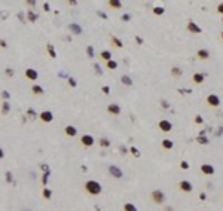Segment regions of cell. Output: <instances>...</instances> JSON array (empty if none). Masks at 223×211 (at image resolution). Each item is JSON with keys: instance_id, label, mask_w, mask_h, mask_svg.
Wrapping results in <instances>:
<instances>
[{"instance_id": "obj_44", "label": "cell", "mask_w": 223, "mask_h": 211, "mask_svg": "<svg viewBox=\"0 0 223 211\" xmlns=\"http://www.w3.org/2000/svg\"><path fill=\"white\" fill-rule=\"evenodd\" d=\"M95 14H97L98 17H101L103 19H107V14H104V12H103V10H97V12H95Z\"/></svg>"}, {"instance_id": "obj_41", "label": "cell", "mask_w": 223, "mask_h": 211, "mask_svg": "<svg viewBox=\"0 0 223 211\" xmlns=\"http://www.w3.org/2000/svg\"><path fill=\"white\" fill-rule=\"evenodd\" d=\"M48 178H49V171H48V172H43V177H42V184H43V186H46Z\"/></svg>"}, {"instance_id": "obj_6", "label": "cell", "mask_w": 223, "mask_h": 211, "mask_svg": "<svg viewBox=\"0 0 223 211\" xmlns=\"http://www.w3.org/2000/svg\"><path fill=\"white\" fill-rule=\"evenodd\" d=\"M179 189H180L183 193H190V192L193 190V186H192V183L188 181V180H181V181L179 183Z\"/></svg>"}, {"instance_id": "obj_27", "label": "cell", "mask_w": 223, "mask_h": 211, "mask_svg": "<svg viewBox=\"0 0 223 211\" xmlns=\"http://www.w3.org/2000/svg\"><path fill=\"white\" fill-rule=\"evenodd\" d=\"M152 12H153V14L155 15H164L165 14V8H162V6H155L153 9H152Z\"/></svg>"}, {"instance_id": "obj_33", "label": "cell", "mask_w": 223, "mask_h": 211, "mask_svg": "<svg viewBox=\"0 0 223 211\" xmlns=\"http://www.w3.org/2000/svg\"><path fill=\"white\" fill-rule=\"evenodd\" d=\"M129 152H131V153H133V155H134L135 158H140V156H141L140 150H138V149H137V147H134V146H131V149H129Z\"/></svg>"}, {"instance_id": "obj_18", "label": "cell", "mask_w": 223, "mask_h": 211, "mask_svg": "<svg viewBox=\"0 0 223 211\" xmlns=\"http://www.w3.org/2000/svg\"><path fill=\"white\" fill-rule=\"evenodd\" d=\"M161 146L165 149V150H171V149L174 147V143L170 140V138H164V140L161 141Z\"/></svg>"}, {"instance_id": "obj_10", "label": "cell", "mask_w": 223, "mask_h": 211, "mask_svg": "<svg viewBox=\"0 0 223 211\" xmlns=\"http://www.w3.org/2000/svg\"><path fill=\"white\" fill-rule=\"evenodd\" d=\"M107 111H109V115H112V116H119L121 115V107H119V104H116V103H110L107 106Z\"/></svg>"}, {"instance_id": "obj_23", "label": "cell", "mask_w": 223, "mask_h": 211, "mask_svg": "<svg viewBox=\"0 0 223 211\" xmlns=\"http://www.w3.org/2000/svg\"><path fill=\"white\" fill-rule=\"evenodd\" d=\"M110 39H112V45L116 46V48H124V43L121 39H117L116 36H110Z\"/></svg>"}, {"instance_id": "obj_40", "label": "cell", "mask_w": 223, "mask_h": 211, "mask_svg": "<svg viewBox=\"0 0 223 211\" xmlns=\"http://www.w3.org/2000/svg\"><path fill=\"white\" fill-rule=\"evenodd\" d=\"M180 168L181 169H189L190 165H189V162H186V160H181V162H180Z\"/></svg>"}, {"instance_id": "obj_34", "label": "cell", "mask_w": 223, "mask_h": 211, "mask_svg": "<svg viewBox=\"0 0 223 211\" xmlns=\"http://www.w3.org/2000/svg\"><path fill=\"white\" fill-rule=\"evenodd\" d=\"M196 141H198L199 144H208V143H210V140H208L207 137H202V135H199V137L196 138Z\"/></svg>"}, {"instance_id": "obj_22", "label": "cell", "mask_w": 223, "mask_h": 211, "mask_svg": "<svg viewBox=\"0 0 223 211\" xmlns=\"http://www.w3.org/2000/svg\"><path fill=\"white\" fill-rule=\"evenodd\" d=\"M107 5L112 9H119V8H122V2H119V0H109Z\"/></svg>"}, {"instance_id": "obj_46", "label": "cell", "mask_w": 223, "mask_h": 211, "mask_svg": "<svg viewBox=\"0 0 223 211\" xmlns=\"http://www.w3.org/2000/svg\"><path fill=\"white\" fill-rule=\"evenodd\" d=\"M216 10H217V14H220V15H223V2L217 5V9H216Z\"/></svg>"}, {"instance_id": "obj_28", "label": "cell", "mask_w": 223, "mask_h": 211, "mask_svg": "<svg viewBox=\"0 0 223 211\" xmlns=\"http://www.w3.org/2000/svg\"><path fill=\"white\" fill-rule=\"evenodd\" d=\"M98 143H100V146H101V147H110V140H109V138H106V137H101V138H98Z\"/></svg>"}, {"instance_id": "obj_35", "label": "cell", "mask_w": 223, "mask_h": 211, "mask_svg": "<svg viewBox=\"0 0 223 211\" xmlns=\"http://www.w3.org/2000/svg\"><path fill=\"white\" fill-rule=\"evenodd\" d=\"M94 71L98 74V76H103V70H101V66H100V64H97V63L94 64Z\"/></svg>"}, {"instance_id": "obj_59", "label": "cell", "mask_w": 223, "mask_h": 211, "mask_svg": "<svg viewBox=\"0 0 223 211\" xmlns=\"http://www.w3.org/2000/svg\"><path fill=\"white\" fill-rule=\"evenodd\" d=\"M220 39H222V40H223V31H222V33H220Z\"/></svg>"}, {"instance_id": "obj_51", "label": "cell", "mask_w": 223, "mask_h": 211, "mask_svg": "<svg viewBox=\"0 0 223 211\" xmlns=\"http://www.w3.org/2000/svg\"><path fill=\"white\" fill-rule=\"evenodd\" d=\"M5 158V152H3V149L0 147V159H3Z\"/></svg>"}, {"instance_id": "obj_36", "label": "cell", "mask_w": 223, "mask_h": 211, "mask_svg": "<svg viewBox=\"0 0 223 211\" xmlns=\"http://www.w3.org/2000/svg\"><path fill=\"white\" fill-rule=\"evenodd\" d=\"M67 83L72 86V88H76V86H77V82H76L74 77H67Z\"/></svg>"}, {"instance_id": "obj_11", "label": "cell", "mask_w": 223, "mask_h": 211, "mask_svg": "<svg viewBox=\"0 0 223 211\" xmlns=\"http://www.w3.org/2000/svg\"><path fill=\"white\" fill-rule=\"evenodd\" d=\"M199 171L202 172L204 176H213L216 169H214L213 165H210V164H202V165L199 167Z\"/></svg>"}, {"instance_id": "obj_19", "label": "cell", "mask_w": 223, "mask_h": 211, "mask_svg": "<svg viewBox=\"0 0 223 211\" xmlns=\"http://www.w3.org/2000/svg\"><path fill=\"white\" fill-rule=\"evenodd\" d=\"M9 111H10V103H9V101H3V103H2V110H0V113H2L3 116H6Z\"/></svg>"}, {"instance_id": "obj_1", "label": "cell", "mask_w": 223, "mask_h": 211, "mask_svg": "<svg viewBox=\"0 0 223 211\" xmlns=\"http://www.w3.org/2000/svg\"><path fill=\"white\" fill-rule=\"evenodd\" d=\"M85 190L89 193V195H92V196H97L101 193V184L95 180H88L85 183Z\"/></svg>"}, {"instance_id": "obj_43", "label": "cell", "mask_w": 223, "mask_h": 211, "mask_svg": "<svg viewBox=\"0 0 223 211\" xmlns=\"http://www.w3.org/2000/svg\"><path fill=\"white\" fill-rule=\"evenodd\" d=\"M101 91H103V94L109 95V94H110V86H106V85H104L103 88H101Z\"/></svg>"}, {"instance_id": "obj_57", "label": "cell", "mask_w": 223, "mask_h": 211, "mask_svg": "<svg viewBox=\"0 0 223 211\" xmlns=\"http://www.w3.org/2000/svg\"><path fill=\"white\" fill-rule=\"evenodd\" d=\"M69 5H73V6H74V5H77V2H76V0H70Z\"/></svg>"}, {"instance_id": "obj_39", "label": "cell", "mask_w": 223, "mask_h": 211, "mask_svg": "<svg viewBox=\"0 0 223 211\" xmlns=\"http://www.w3.org/2000/svg\"><path fill=\"white\" fill-rule=\"evenodd\" d=\"M27 115L30 116V119H36V116H37V113H36L33 109H28V110H27Z\"/></svg>"}, {"instance_id": "obj_14", "label": "cell", "mask_w": 223, "mask_h": 211, "mask_svg": "<svg viewBox=\"0 0 223 211\" xmlns=\"http://www.w3.org/2000/svg\"><path fill=\"white\" fill-rule=\"evenodd\" d=\"M196 57H198V59L207 61L210 58V51L208 49H198V51H196Z\"/></svg>"}, {"instance_id": "obj_45", "label": "cell", "mask_w": 223, "mask_h": 211, "mask_svg": "<svg viewBox=\"0 0 223 211\" xmlns=\"http://www.w3.org/2000/svg\"><path fill=\"white\" fill-rule=\"evenodd\" d=\"M121 19H122L124 22H128V21H131V15H129V14H124Z\"/></svg>"}, {"instance_id": "obj_31", "label": "cell", "mask_w": 223, "mask_h": 211, "mask_svg": "<svg viewBox=\"0 0 223 211\" xmlns=\"http://www.w3.org/2000/svg\"><path fill=\"white\" fill-rule=\"evenodd\" d=\"M42 195H43L45 199H51V196H52V190L48 189V187H45V189L42 190Z\"/></svg>"}, {"instance_id": "obj_54", "label": "cell", "mask_w": 223, "mask_h": 211, "mask_svg": "<svg viewBox=\"0 0 223 211\" xmlns=\"http://www.w3.org/2000/svg\"><path fill=\"white\" fill-rule=\"evenodd\" d=\"M199 199H201V201H205V199H207V198H205V193H201V195H199Z\"/></svg>"}, {"instance_id": "obj_13", "label": "cell", "mask_w": 223, "mask_h": 211, "mask_svg": "<svg viewBox=\"0 0 223 211\" xmlns=\"http://www.w3.org/2000/svg\"><path fill=\"white\" fill-rule=\"evenodd\" d=\"M64 132H65V135H67V137H76L77 135V128L76 127H73V125H67L64 128Z\"/></svg>"}, {"instance_id": "obj_5", "label": "cell", "mask_w": 223, "mask_h": 211, "mask_svg": "<svg viewBox=\"0 0 223 211\" xmlns=\"http://www.w3.org/2000/svg\"><path fill=\"white\" fill-rule=\"evenodd\" d=\"M81 143L85 147H92L95 144V138L92 137V135H89V134H83L81 137Z\"/></svg>"}, {"instance_id": "obj_56", "label": "cell", "mask_w": 223, "mask_h": 211, "mask_svg": "<svg viewBox=\"0 0 223 211\" xmlns=\"http://www.w3.org/2000/svg\"><path fill=\"white\" fill-rule=\"evenodd\" d=\"M18 18H21V21L24 22V15H22V12H19V14H18Z\"/></svg>"}, {"instance_id": "obj_55", "label": "cell", "mask_w": 223, "mask_h": 211, "mask_svg": "<svg viewBox=\"0 0 223 211\" xmlns=\"http://www.w3.org/2000/svg\"><path fill=\"white\" fill-rule=\"evenodd\" d=\"M0 17H2V18H6L8 14H6V12H0Z\"/></svg>"}, {"instance_id": "obj_21", "label": "cell", "mask_w": 223, "mask_h": 211, "mask_svg": "<svg viewBox=\"0 0 223 211\" xmlns=\"http://www.w3.org/2000/svg\"><path fill=\"white\" fill-rule=\"evenodd\" d=\"M100 57H101V59H104V61L107 63V61L112 59V52H110V51H106V49H104V51L100 52Z\"/></svg>"}, {"instance_id": "obj_15", "label": "cell", "mask_w": 223, "mask_h": 211, "mask_svg": "<svg viewBox=\"0 0 223 211\" xmlns=\"http://www.w3.org/2000/svg\"><path fill=\"white\" fill-rule=\"evenodd\" d=\"M69 30L73 33V34H81L83 30H82V27L79 26V24H76V22H72L70 26H69Z\"/></svg>"}, {"instance_id": "obj_29", "label": "cell", "mask_w": 223, "mask_h": 211, "mask_svg": "<svg viewBox=\"0 0 223 211\" xmlns=\"http://www.w3.org/2000/svg\"><path fill=\"white\" fill-rule=\"evenodd\" d=\"M124 211H138V210H137V207H135L134 204L126 202V204L124 205Z\"/></svg>"}, {"instance_id": "obj_12", "label": "cell", "mask_w": 223, "mask_h": 211, "mask_svg": "<svg viewBox=\"0 0 223 211\" xmlns=\"http://www.w3.org/2000/svg\"><path fill=\"white\" fill-rule=\"evenodd\" d=\"M109 174L115 178H121L124 174H122V169L119 167H116V165H110L109 167Z\"/></svg>"}, {"instance_id": "obj_17", "label": "cell", "mask_w": 223, "mask_h": 211, "mask_svg": "<svg viewBox=\"0 0 223 211\" xmlns=\"http://www.w3.org/2000/svg\"><path fill=\"white\" fill-rule=\"evenodd\" d=\"M46 51H48V54H49V57L52 59L57 58V51H55V48H54V45H52V43H48L46 45Z\"/></svg>"}, {"instance_id": "obj_4", "label": "cell", "mask_w": 223, "mask_h": 211, "mask_svg": "<svg viewBox=\"0 0 223 211\" xmlns=\"http://www.w3.org/2000/svg\"><path fill=\"white\" fill-rule=\"evenodd\" d=\"M158 128L162 131V132H171L173 131V123L167 120V119H162L158 122Z\"/></svg>"}, {"instance_id": "obj_16", "label": "cell", "mask_w": 223, "mask_h": 211, "mask_svg": "<svg viewBox=\"0 0 223 211\" xmlns=\"http://www.w3.org/2000/svg\"><path fill=\"white\" fill-rule=\"evenodd\" d=\"M204 74L202 73H195L193 76H192V80H193V83H196V85H201V83H204Z\"/></svg>"}, {"instance_id": "obj_52", "label": "cell", "mask_w": 223, "mask_h": 211, "mask_svg": "<svg viewBox=\"0 0 223 211\" xmlns=\"http://www.w3.org/2000/svg\"><path fill=\"white\" fill-rule=\"evenodd\" d=\"M49 9H51L49 3H45V5H43V10H49Z\"/></svg>"}, {"instance_id": "obj_8", "label": "cell", "mask_w": 223, "mask_h": 211, "mask_svg": "<svg viewBox=\"0 0 223 211\" xmlns=\"http://www.w3.org/2000/svg\"><path fill=\"white\" fill-rule=\"evenodd\" d=\"M186 27H188V30H189L192 34H201V33H202V28H201L195 21H192V19L188 22V26H186Z\"/></svg>"}, {"instance_id": "obj_49", "label": "cell", "mask_w": 223, "mask_h": 211, "mask_svg": "<svg viewBox=\"0 0 223 211\" xmlns=\"http://www.w3.org/2000/svg\"><path fill=\"white\" fill-rule=\"evenodd\" d=\"M161 106H162L164 109H168V107H170V104H168V101H165V100H161Z\"/></svg>"}, {"instance_id": "obj_9", "label": "cell", "mask_w": 223, "mask_h": 211, "mask_svg": "<svg viewBox=\"0 0 223 211\" xmlns=\"http://www.w3.org/2000/svg\"><path fill=\"white\" fill-rule=\"evenodd\" d=\"M39 118H40V120L45 122V123H51L54 120V115H52V111H49V110H43L42 113H39Z\"/></svg>"}, {"instance_id": "obj_53", "label": "cell", "mask_w": 223, "mask_h": 211, "mask_svg": "<svg viewBox=\"0 0 223 211\" xmlns=\"http://www.w3.org/2000/svg\"><path fill=\"white\" fill-rule=\"evenodd\" d=\"M58 76H61V77H65V76H67V73H65V71H60V73H58Z\"/></svg>"}, {"instance_id": "obj_26", "label": "cell", "mask_w": 223, "mask_h": 211, "mask_svg": "<svg viewBox=\"0 0 223 211\" xmlns=\"http://www.w3.org/2000/svg\"><path fill=\"white\" fill-rule=\"evenodd\" d=\"M121 82H122L125 86H133V79H131L129 76H126V74H124V76L121 77Z\"/></svg>"}, {"instance_id": "obj_42", "label": "cell", "mask_w": 223, "mask_h": 211, "mask_svg": "<svg viewBox=\"0 0 223 211\" xmlns=\"http://www.w3.org/2000/svg\"><path fill=\"white\" fill-rule=\"evenodd\" d=\"M0 95H2V98H3L5 101H8V100H9V97H10V94H9L8 91H2V92H0Z\"/></svg>"}, {"instance_id": "obj_38", "label": "cell", "mask_w": 223, "mask_h": 211, "mask_svg": "<svg viewBox=\"0 0 223 211\" xmlns=\"http://www.w3.org/2000/svg\"><path fill=\"white\" fill-rule=\"evenodd\" d=\"M5 73H6V76H9V77H12V76L15 74L14 68H10V67H6V68H5Z\"/></svg>"}, {"instance_id": "obj_7", "label": "cell", "mask_w": 223, "mask_h": 211, "mask_svg": "<svg viewBox=\"0 0 223 211\" xmlns=\"http://www.w3.org/2000/svg\"><path fill=\"white\" fill-rule=\"evenodd\" d=\"M24 74H25V77H27L28 80H33V82H36V80L39 79V73H37V70H36V68H31V67L25 68Z\"/></svg>"}, {"instance_id": "obj_3", "label": "cell", "mask_w": 223, "mask_h": 211, "mask_svg": "<svg viewBox=\"0 0 223 211\" xmlns=\"http://www.w3.org/2000/svg\"><path fill=\"white\" fill-rule=\"evenodd\" d=\"M150 198L155 204H164L165 202V193L159 189H155L152 193H150Z\"/></svg>"}, {"instance_id": "obj_24", "label": "cell", "mask_w": 223, "mask_h": 211, "mask_svg": "<svg viewBox=\"0 0 223 211\" xmlns=\"http://www.w3.org/2000/svg\"><path fill=\"white\" fill-rule=\"evenodd\" d=\"M25 18H27L28 21H31V22H34V21L39 18V15L36 14L34 10H28V12H27V15H25Z\"/></svg>"}, {"instance_id": "obj_20", "label": "cell", "mask_w": 223, "mask_h": 211, "mask_svg": "<svg viewBox=\"0 0 223 211\" xmlns=\"http://www.w3.org/2000/svg\"><path fill=\"white\" fill-rule=\"evenodd\" d=\"M31 92H33L34 95H43L45 91H43V88H42L40 85H36V83H34V85L31 86Z\"/></svg>"}, {"instance_id": "obj_30", "label": "cell", "mask_w": 223, "mask_h": 211, "mask_svg": "<svg viewBox=\"0 0 223 211\" xmlns=\"http://www.w3.org/2000/svg\"><path fill=\"white\" fill-rule=\"evenodd\" d=\"M106 64H107V68H109V70H116V68H117V63H116L115 59H110V61H107Z\"/></svg>"}, {"instance_id": "obj_32", "label": "cell", "mask_w": 223, "mask_h": 211, "mask_svg": "<svg viewBox=\"0 0 223 211\" xmlns=\"http://www.w3.org/2000/svg\"><path fill=\"white\" fill-rule=\"evenodd\" d=\"M86 55L89 57V58H94V55H95V52H94V46H86Z\"/></svg>"}, {"instance_id": "obj_48", "label": "cell", "mask_w": 223, "mask_h": 211, "mask_svg": "<svg viewBox=\"0 0 223 211\" xmlns=\"http://www.w3.org/2000/svg\"><path fill=\"white\" fill-rule=\"evenodd\" d=\"M135 42H137V45H143V37H140V36H135Z\"/></svg>"}, {"instance_id": "obj_2", "label": "cell", "mask_w": 223, "mask_h": 211, "mask_svg": "<svg viewBox=\"0 0 223 211\" xmlns=\"http://www.w3.org/2000/svg\"><path fill=\"white\" fill-rule=\"evenodd\" d=\"M205 103H207V106L208 107H219L220 106V97L219 95H216V94H208L207 97H205Z\"/></svg>"}, {"instance_id": "obj_37", "label": "cell", "mask_w": 223, "mask_h": 211, "mask_svg": "<svg viewBox=\"0 0 223 211\" xmlns=\"http://www.w3.org/2000/svg\"><path fill=\"white\" fill-rule=\"evenodd\" d=\"M193 122L196 123V125H201V123H204V119H202V116H201V115H196V116H195V119H193Z\"/></svg>"}, {"instance_id": "obj_47", "label": "cell", "mask_w": 223, "mask_h": 211, "mask_svg": "<svg viewBox=\"0 0 223 211\" xmlns=\"http://www.w3.org/2000/svg\"><path fill=\"white\" fill-rule=\"evenodd\" d=\"M12 178H14V177H12V172L8 171V172H6V181H8V183H12Z\"/></svg>"}, {"instance_id": "obj_58", "label": "cell", "mask_w": 223, "mask_h": 211, "mask_svg": "<svg viewBox=\"0 0 223 211\" xmlns=\"http://www.w3.org/2000/svg\"><path fill=\"white\" fill-rule=\"evenodd\" d=\"M27 5H30V6H36V2H31V0H30V2H27Z\"/></svg>"}, {"instance_id": "obj_50", "label": "cell", "mask_w": 223, "mask_h": 211, "mask_svg": "<svg viewBox=\"0 0 223 211\" xmlns=\"http://www.w3.org/2000/svg\"><path fill=\"white\" fill-rule=\"evenodd\" d=\"M0 46H2V48H8V43H6L5 39H0Z\"/></svg>"}, {"instance_id": "obj_25", "label": "cell", "mask_w": 223, "mask_h": 211, "mask_svg": "<svg viewBox=\"0 0 223 211\" xmlns=\"http://www.w3.org/2000/svg\"><path fill=\"white\" fill-rule=\"evenodd\" d=\"M181 74H183V70L180 67H171V76L173 77H179Z\"/></svg>"}]
</instances>
